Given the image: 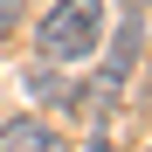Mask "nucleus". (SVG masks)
<instances>
[{"mask_svg": "<svg viewBox=\"0 0 152 152\" xmlns=\"http://www.w3.org/2000/svg\"><path fill=\"white\" fill-rule=\"evenodd\" d=\"M0 152H69L48 124H35V118H14V124H0Z\"/></svg>", "mask_w": 152, "mask_h": 152, "instance_id": "f03ea898", "label": "nucleus"}, {"mask_svg": "<svg viewBox=\"0 0 152 152\" xmlns=\"http://www.w3.org/2000/svg\"><path fill=\"white\" fill-rule=\"evenodd\" d=\"M97 42H104V0H56L48 21L35 28V48L48 62H76V56H90Z\"/></svg>", "mask_w": 152, "mask_h": 152, "instance_id": "f257e3e1", "label": "nucleus"}, {"mask_svg": "<svg viewBox=\"0 0 152 152\" xmlns=\"http://www.w3.org/2000/svg\"><path fill=\"white\" fill-rule=\"evenodd\" d=\"M21 21V0H0V28H14Z\"/></svg>", "mask_w": 152, "mask_h": 152, "instance_id": "7ed1b4c3", "label": "nucleus"}, {"mask_svg": "<svg viewBox=\"0 0 152 152\" xmlns=\"http://www.w3.org/2000/svg\"><path fill=\"white\" fill-rule=\"evenodd\" d=\"M145 152H152V145H145Z\"/></svg>", "mask_w": 152, "mask_h": 152, "instance_id": "20e7f679", "label": "nucleus"}]
</instances>
